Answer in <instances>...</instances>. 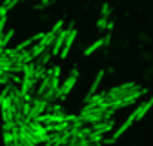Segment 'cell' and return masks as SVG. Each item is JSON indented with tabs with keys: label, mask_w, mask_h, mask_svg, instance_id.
<instances>
[{
	"label": "cell",
	"mask_w": 153,
	"mask_h": 146,
	"mask_svg": "<svg viewBox=\"0 0 153 146\" xmlns=\"http://www.w3.org/2000/svg\"><path fill=\"white\" fill-rule=\"evenodd\" d=\"M18 2H20V0H6V2H4V6L7 7V11H11V9H13V7H15Z\"/></svg>",
	"instance_id": "obj_16"
},
{
	"label": "cell",
	"mask_w": 153,
	"mask_h": 146,
	"mask_svg": "<svg viewBox=\"0 0 153 146\" xmlns=\"http://www.w3.org/2000/svg\"><path fill=\"white\" fill-rule=\"evenodd\" d=\"M151 106H153V95H151L146 102H142V104L135 110V112L131 113V115H133V119H135V121H140V119H142V117L149 112V110H151Z\"/></svg>",
	"instance_id": "obj_6"
},
{
	"label": "cell",
	"mask_w": 153,
	"mask_h": 146,
	"mask_svg": "<svg viewBox=\"0 0 153 146\" xmlns=\"http://www.w3.org/2000/svg\"><path fill=\"white\" fill-rule=\"evenodd\" d=\"M13 35H15V29H9L7 33H4V35H2V39H0V48H6V46H7L9 40L13 39Z\"/></svg>",
	"instance_id": "obj_11"
},
{
	"label": "cell",
	"mask_w": 153,
	"mask_h": 146,
	"mask_svg": "<svg viewBox=\"0 0 153 146\" xmlns=\"http://www.w3.org/2000/svg\"><path fill=\"white\" fill-rule=\"evenodd\" d=\"M40 4H44V7H48V6L51 4V0H42V2H40Z\"/></svg>",
	"instance_id": "obj_19"
},
{
	"label": "cell",
	"mask_w": 153,
	"mask_h": 146,
	"mask_svg": "<svg viewBox=\"0 0 153 146\" xmlns=\"http://www.w3.org/2000/svg\"><path fill=\"white\" fill-rule=\"evenodd\" d=\"M133 122H135V119H133V115H129V117H128V119H126V121L120 124V128H119V130L115 132L113 139H119V137H122V135H124V133L129 130V128H131V124H133Z\"/></svg>",
	"instance_id": "obj_9"
},
{
	"label": "cell",
	"mask_w": 153,
	"mask_h": 146,
	"mask_svg": "<svg viewBox=\"0 0 153 146\" xmlns=\"http://www.w3.org/2000/svg\"><path fill=\"white\" fill-rule=\"evenodd\" d=\"M6 24H7V15L0 16V39H2V35L6 33Z\"/></svg>",
	"instance_id": "obj_13"
},
{
	"label": "cell",
	"mask_w": 153,
	"mask_h": 146,
	"mask_svg": "<svg viewBox=\"0 0 153 146\" xmlns=\"http://www.w3.org/2000/svg\"><path fill=\"white\" fill-rule=\"evenodd\" d=\"M76 79H79V71L76 69H73L71 73H69V77L59 86V91H56V101H64L66 97H68V93L75 88V84H76Z\"/></svg>",
	"instance_id": "obj_1"
},
{
	"label": "cell",
	"mask_w": 153,
	"mask_h": 146,
	"mask_svg": "<svg viewBox=\"0 0 153 146\" xmlns=\"http://www.w3.org/2000/svg\"><path fill=\"white\" fill-rule=\"evenodd\" d=\"M51 57H53V53H51V48H46L38 57H35L33 59V64H36V66H48L49 64V60H51Z\"/></svg>",
	"instance_id": "obj_7"
},
{
	"label": "cell",
	"mask_w": 153,
	"mask_h": 146,
	"mask_svg": "<svg viewBox=\"0 0 153 146\" xmlns=\"http://www.w3.org/2000/svg\"><path fill=\"white\" fill-rule=\"evenodd\" d=\"M71 28H75V20L69 22V28H68V29H60L59 33H56L55 40H53V44H51V53H53V57H59V53H60V49H62V44H64V40H66V36H68V33H69Z\"/></svg>",
	"instance_id": "obj_3"
},
{
	"label": "cell",
	"mask_w": 153,
	"mask_h": 146,
	"mask_svg": "<svg viewBox=\"0 0 153 146\" xmlns=\"http://www.w3.org/2000/svg\"><path fill=\"white\" fill-rule=\"evenodd\" d=\"M91 128H93V132H99V133L104 135V133L111 132L113 128H115V121H113V119H100V121H97V122H93Z\"/></svg>",
	"instance_id": "obj_5"
},
{
	"label": "cell",
	"mask_w": 153,
	"mask_h": 146,
	"mask_svg": "<svg viewBox=\"0 0 153 146\" xmlns=\"http://www.w3.org/2000/svg\"><path fill=\"white\" fill-rule=\"evenodd\" d=\"M102 46H104V40H102V39H99V40H95V42H93V44H91V46H89L88 49H84V55H86V57H89L91 53H95V51H97V49H100Z\"/></svg>",
	"instance_id": "obj_10"
},
{
	"label": "cell",
	"mask_w": 153,
	"mask_h": 146,
	"mask_svg": "<svg viewBox=\"0 0 153 146\" xmlns=\"http://www.w3.org/2000/svg\"><path fill=\"white\" fill-rule=\"evenodd\" d=\"M100 15H102V16H108V18H109V4H108V2H106V4L102 6V9H100Z\"/></svg>",
	"instance_id": "obj_17"
},
{
	"label": "cell",
	"mask_w": 153,
	"mask_h": 146,
	"mask_svg": "<svg viewBox=\"0 0 153 146\" xmlns=\"http://www.w3.org/2000/svg\"><path fill=\"white\" fill-rule=\"evenodd\" d=\"M75 39H76V29L75 28H71L69 29V33H68V36H66V40H64V44H62V49H60V53H59V59H66L68 57V53H69V49H71V46H73V42H75Z\"/></svg>",
	"instance_id": "obj_4"
},
{
	"label": "cell",
	"mask_w": 153,
	"mask_h": 146,
	"mask_svg": "<svg viewBox=\"0 0 153 146\" xmlns=\"http://www.w3.org/2000/svg\"><path fill=\"white\" fill-rule=\"evenodd\" d=\"M102 79H104V71H99V73H97V77H95V80H93V84H91V88H89V91H88V95L84 97V101H88L93 93H97V91H99V86H100Z\"/></svg>",
	"instance_id": "obj_8"
},
{
	"label": "cell",
	"mask_w": 153,
	"mask_h": 146,
	"mask_svg": "<svg viewBox=\"0 0 153 146\" xmlns=\"http://www.w3.org/2000/svg\"><path fill=\"white\" fill-rule=\"evenodd\" d=\"M108 20H109L108 16H102V15H100V18L97 20V29H99V31H104V29H106V24H108Z\"/></svg>",
	"instance_id": "obj_12"
},
{
	"label": "cell",
	"mask_w": 153,
	"mask_h": 146,
	"mask_svg": "<svg viewBox=\"0 0 153 146\" xmlns=\"http://www.w3.org/2000/svg\"><path fill=\"white\" fill-rule=\"evenodd\" d=\"M4 142H6L7 146L13 144V133H11V130H4Z\"/></svg>",
	"instance_id": "obj_14"
},
{
	"label": "cell",
	"mask_w": 153,
	"mask_h": 146,
	"mask_svg": "<svg viewBox=\"0 0 153 146\" xmlns=\"http://www.w3.org/2000/svg\"><path fill=\"white\" fill-rule=\"evenodd\" d=\"M7 13H9V11H7V7L2 4V6H0V16H4V15H7Z\"/></svg>",
	"instance_id": "obj_18"
},
{
	"label": "cell",
	"mask_w": 153,
	"mask_h": 146,
	"mask_svg": "<svg viewBox=\"0 0 153 146\" xmlns=\"http://www.w3.org/2000/svg\"><path fill=\"white\" fill-rule=\"evenodd\" d=\"M46 106H48V101L44 97H33L31 101V106H29V112L26 115V121H31V119H36L40 113L46 112Z\"/></svg>",
	"instance_id": "obj_2"
},
{
	"label": "cell",
	"mask_w": 153,
	"mask_h": 146,
	"mask_svg": "<svg viewBox=\"0 0 153 146\" xmlns=\"http://www.w3.org/2000/svg\"><path fill=\"white\" fill-rule=\"evenodd\" d=\"M62 28H64V20H62V18H60V20H59V22H56V24H55V26H53V28H51L49 31H53V33L56 35V33H59V31H60Z\"/></svg>",
	"instance_id": "obj_15"
}]
</instances>
